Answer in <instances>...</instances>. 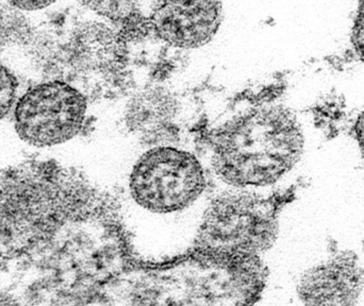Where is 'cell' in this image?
I'll use <instances>...</instances> for the list:
<instances>
[{
  "label": "cell",
  "mask_w": 364,
  "mask_h": 306,
  "mask_svg": "<svg viewBox=\"0 0 364 306\" xmlns=\"http://www.w3.org/2000/svg\"><path fill=\"white\" fill-rule=\"evenodd\" d=\"M263 266L264 279L255 300L284 301L279 306H364V262L355 252L335 249L289 271Z\"/></svg>",
  "instance_id": "obj_4"
},
{
  "label": "cell",
  "mask_w": 364,
  "mask_h": 306,
  "mask_svg": "<svg viewBox=\"0 0 364 306\" xmlns=\"http://www.w3.org/2000/svg\"><path fill=\"white\" fill-rule=\"evenodd\" d=\"M105 196L129 260L155 268L196 252L213 187L191 149L154 147L140 151Z\"/></svg>",
  "instance_id": "obj_1"
},
{
  "label": "cell",
  "mask_w": 364,
  "mask_h": 306,
  "mask_svg": "<svg viewBox=\"0 0 364 306\" xmlns=\"http://www.w3.org/2000/svg\"><path fill=\"white\" fill-rule=\"evenodd\" d=\"M305 136L296 115L277 99L258 102L213 128L201 162L213 192L284 200L282 182L299 164Z\"/></svg>",
  "instance_id": "obj_2"
},
{
  "label": "cell",
  "mask_w": 364,
  "mask_h": 306,
  "mask_svg": "<svg viewBox=\"0 0 364 306\" xmlns=\"http://www.w3.org/2000/svg\"><path fill=\"white\" fill-rule=\"evenodd\" d=\"M182 100L172 89L151 84L134 92L124 102L121 125L140 151L154 147H183Z\"/></svg>",
  "instance_id": "obj_6"
},
{
  "label": "cell",
  "mask_w": 364,
  "mask_h": 306,
  "mask_svg": "<svg viewBox=\"0 0 364 306\" xmlns=\"http://www.w3.org/2000/svg\"><path fill=\"white\" fill-rule=\"evenodd\" d=\"M89 98L73 85L49 81L30 87L14 111L15 131L36 147L64 144L85 128Z\"/></svg>",
  "instance_id": "obj_5"
},
{
  "label": "cell",
  "mask_w": 364,
  "mask_h": 306,
  "mask_svg": "<svg viewBox=\"0 0 364 306\" xmlns=\"http://www.w3.org/2000/svg\"><path fill=\"white\" fill-rule=\"evenodd\" d=\"M0 306H25L21 297L11 290H0Z\"/></svg>",
  "instance_id": "obj_11"
},
{
  "label": "cell",
  "mask_w": 364,
  "mask_h": 306,
  "mask_svg": "<svg viewBox=\"0 0 364 306\" xmlns=\"http://www.w3.org/2000/svg\"><path fill=\"white\" fill-rule=\"evenodd\" d=\"M13 6L18 9L21 11H28V12H31V11H38L43 10V9L48 8L53 4L51 1H13L10 2Z\"/></svg>",
  "instance_id": "obj_10"
},
{
  "label": "cell",
  "mask_w": 364,
  "mask_h": 306,
  "mask_svg": "<svg viewBox=\"0 0 364 306\" xmlns=\"http://www.w3.org/2000/svg\"><path fill=\"white\" fill-rule=\"evenodd\" d=\"M18 91V80L12 70L0 63V121L14 106Z\"/></svg>",
  "instance_id": "obj_8"
},
{
  "label": "cell",
  "mask_w": 364,
  "mask_h": 306,
  "mask_svg": "<svg viewBox=\"0 0 364 306\" xmlns=\"http://www.w3.org/2000/svg\"><path fill=\"white\" fill-rule=\"evenodd\" d=\"M353 43L355 50L364 61V2L360 4L355 21L354 31H353Z\"/></svg>",
  "instance_id": "obj_9"
},
{
  "label": "cell",
  "mask_w": 364,
  "mask_h": 306,
  "mask_svg": "<svg viewBox=\"0 0 364 306\" xmlns=\"http://www.w3.org/2000/svg\"><path fill=\"white\" fill-rule=\"evenodd\" d=\"M284 202L243 192H213L197 253L220 260H261L279 236Z\"/></svg>",
  "instance_id": "obj_3"
},
{
  "label": "cell",
  "mask_w": 364,
  "mask_h": 306,
  "mask_svg": "<svg viewBox=\"0 0 364 306\" xmlns=\"http://www.w3.org/2000/svg\"><path fill=\"white\" fill-rule=\"evenodd\" d=\"M355 132H356L357 140H358L360 148L363 149L364 153V112L357 119Z\"/></svg>",
  "instance_id": "obj_12"
},
{
  "label": "cell",
  "mask_w": 364,
  "mask_h": 306,
  "mask_svg": "<svg viewBox=\"0 0 364 306\" xmlns=\"http://www.w3.org/2000/svg\"><path fill=\"white\" fill-rule=\"evenodd\" d=\"M149 31L173 48H200L216 35L223 4L211 1L157 2L149 13Z\"/></svg>",
  "instance_id": "obj_7"
}]
</instances>
